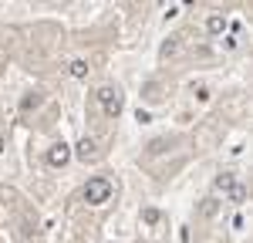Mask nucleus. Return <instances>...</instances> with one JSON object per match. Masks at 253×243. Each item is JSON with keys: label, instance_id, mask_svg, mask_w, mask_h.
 Masks as SVG:
<instances>
[{"label": "nucleus", "instance_id": "obj_1", "mask_svg": "<svg viewBox=\"0 0 253 243\" xmlns=\"http://www.w3.org/2000/svg\"><path fill=\"white\" fill-rule=\"evenodd\" d=\"M108 196H112V182L105 176H95V179L84 182V202L88 206H101V202H108Z\"/></svg>", "mask_w": 253, "mask_h": 243}, {"label": "nucleus", "instance_id": "obj_2", "mask_svg": "<svg viewBox=\"0 0 253 243\" xmlns=\"http://www.w3.org/2000/svg\"><path fill=\"white\" fill-rule=\"evenodd\" d=\"M98 101H101V108H105V115H108V119H118V115H122V108H125L122 91H118V88H112V84L98 88Z\"/></svg>", "mask_w": 253, "mask_h": 243}, {"label": "nucleus", "instance_id": "obj_3", "mask_svg": "<svg viewBox=\"0 0 253 243\" xmlns=\"http://www.w3.org/2000/svg\"><path fill=\"white\" fill-rule=\"evenodd\" d=\"M68 159H71V145H64V142H54V145L47 149V165L61 169V165H64Z\"/></svg>", "mask_w": 253, "mask_h": 243}, {"label": "nucleus", "instance_id": "obj_4", "mask_svg": "<svg viewBox=\"0 0 253 243\" xmlns=\"http://www.w3.org/2000/svg\"><path fill=\"white\" fill-rule=\"evenodd\" d=\"M75 152H78V159H84V162H88V159H95V156H98V145H95V139H81Z\"/></svg>", "mask_w": 253, "mask_h": 243}, {"label": "nucleus", "instance_id": "obj_5", "mask_svg": "<svg viewBox=\"0 0 253 243\" xmlns=\"http://www.w3.org/2000/svg\"><path fill=\"white\" fill-rule=\"evenodd\" d=\"M68 75H71V78H84V75H88V61L75 58L71 64H68Z\"/></svg>", "mask_w": 253, "mask_h": 243}, {"label": "nucleus", "instance_id": "obj_6", "mask_svg": "<svg viewBox=\"0 0 253 243\" xmlns=\"http://www.w3.org/2000/svg\"><path fill=\"white\" fill-rule=\"evenodd\" d=\"M233 172H219V176H216V179H213V186H216V189H219V193H230V189H233Z\"/></svg>", "mask_w": 253, "mask_h": 243}, {"label": "nucleus", "instance_id": "obj_7", "mask_svg": "<svg viewBox=\"0 0 253 243\" xmlns=\"http://www.w3.org/2000/svg\"><path fill=\"white\" fill-rule=\"evenodd\" d=\"M199 213H203L206 220H213L216 213H219V200H213V196H210V200H203V206H199Z\"/></svg>", "mask_w": 253, "mask_h": 243}, {"label": "nucleus", "instance_id": "obj_8", "mask_svg": "<svg viewBox=\"0 0 253 243\" xmlns=\"http://www.w3.org/2000/svg\"><path fill=\"white\" fill-rule=\"evenodd\" d=\"M223 27H226V20L219 17V14H210V17H206V31H210V34H223Z\"/></svg>", "mask_w": 253, "mask_h": 243}, {"label": "nucleus", "instance_id": "obj_9", "mask_svg": "<svg viewBox=\"0 0 253 243\" xmlns=\"http://www.w3.org/2000/svg\"><path fill=\"white\" fill-rule=\"evenodd\" d=\"M175 51H179V38H169L166 44H162V58H172Z\"/></svg>", "mask_w": 253, "mask_h": 243}, {"label": "nucleus", "instance_id": "obj_10", "mask_svg": "<svg viewBox=\"0 0 253 243\" xmlns=\"http://www.w3.org/2000/svg\"><path fill=\"white\" fill-rule=\"evenodd\" d=\"M145 98H149V101H159V98H162V88H159L156 81H149V84H145Z\"/></svg>", "mask_w": 253, "mask_h": 243}, {"label": "nucleus", "instance_id": "obj_11", "mask_svg": "<svg viewBox=\"0 0 253 243\" xmlns=\"http://www.w3.org/2000/svg\"><path fill=\"white\" fill-rule=\"evenodd\" d=\"M230 200H233V202H243V200H247V186L233 182V189H230Z\"/></svg>", "mask_w": 253, "mask_h": 243}, {"label": "nucleus", "instance_id": "obj_12", "mask_svg": "<svg viewBox=\"0 0 253 243\" xmlns=\"http://www.w3.org/2000/svg\"><path fill=\"white\" fill-rule=\"evenodd\" d=\"M38 105H41V95H38V91H34V95H27V98L20 101V108H24V112H31V108H38Z\"/></svg>", "mask_w": 253, "mask_h": 243}, {"label": "nucleus", "instance_id": "obj_13", "mask_svg": "<svg viewBox=\"0 0 253 243\" xmlns=\"http://www.w3.org/2000/svg\"><path fill=\"white\" fill-rule=\"evenodd\" d=\"M142 220H145V223H159V220H162V213H159L156 206H149V209H142Z\"/></svg>", "mask_w": 253, "mask_h": 243}, {"label": "nucleus", "instance_id": "obj_14", "mask_svg": "<svg viewBox=\"0 0 253 243\" xmlns=\"http://www.w3.org/2000/svg\"><path fill=\"white\" fill-rule=\"evenodd\" d=\"M34 233H38V230H34V223H20V237H24V240H27V237H34Z\"/></svg>", "mask_w": 253, "mask_h": 243}, {"label": "nucleus", "instance_id": "obj_15", "mask_svg": "<svg viewBox=\"0 0 253 243\" xmlns=\"http://www.w3.org/2000/svg\"><path fill=\"white\" fill-rule=\"evenodd\" d=\"M0 152H3V135H0Z\"/></svg>", "mask_w": 253, "mask_h": 243}]
</instances>
